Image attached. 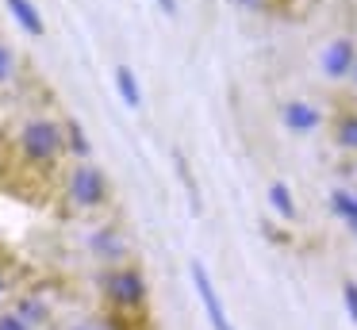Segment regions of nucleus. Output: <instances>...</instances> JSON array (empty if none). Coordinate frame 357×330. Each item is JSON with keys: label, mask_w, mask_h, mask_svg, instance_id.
<instances>
[{"label": "nucleus", "mask_w": 357, "mask_h": 330, "mask_svg": "<svg viewBox=\"0 0 357 330\" xmlns=\"http://www.w3.org/2000/svg\"><path fill=\"white\" fill-rule=\"evenodd\" d=\"M96 288H100V299L116 319H135V315L146 311V299H150V288H146V276H142L139 265H108L100 269L96 276Z\"/></svg>", "instance_id": "nucleus-1"}, {"label": "nucleus", "mask_w": 357, "mask_h": 330, "mask_svg": "<svg viewBox=\"0 0 357 330\" xmlns=\"http://www.w3.org/2000/svg\"><path fill=\"white\" fill-rule=\"evenodd\" d=\"M16 153L24 158L27 169H50L66 153L62 123H58L54 115H31V119L16 130Z\"/></svg>", "instance_id": "nucleus-2"}, {"label": "nucleus", "mask_w": 357, "mask_h": 330, "mask_svg": "<svg viewBox=\"0 0 357 330\" xmlns=\"http://www.w3.org/2000/svg\"><path fill=\"white\" fill-rule=\"evenodd\" d=\"M112 188H108V177H104L100 165L93 161H77V165L66 173V200L73 204V211H100L108 204Z\"/></svg>", "instance_id": "nucleus-3"}, {"label": "nucleus", "mask_w": 357, "mask_h": 330, "mask_svg": "<svg viewBox=\"0 0 357 330\" xmlns=\"http://www.w3.org/2000/svg\"><path fill=\"white\" fill-rule=\"evenodd\" d=\"M4 307H12V311H16L27 327H35V330H43V327H50V322H54V299H50V292H43V288H20V292H12V299Z\"/></svg>", "instance_id": "nucleus-4"}, {"label": "nucleus", "mask_w": 357, "mask_h": 330, "mask_svg": "<svg viewBox=\"0 0 357 330\" xmlns=\"http://www.w3.org/2000/svg\"><path fill=\"white\" fill-rule=\"evenodd\" d=\"M192 288H196V296H200V307H204V315H208L211 330H234L231 327V315H227L223 299H219L215 284H211L208 269H204L200 261H192Z\"/></svg>", "instance_id": "nucleus-5"}, {"label": "nucleus", "mask_w": 357, "mask_h": 330, "mask_svg": "<svg viewBox=\"0 0 357 330\" xmlns=\"http://www.w3.org/2000/svg\"><path fill=\"white\" fill-rule=\"evenodd\" d=\"M85 246H89V253H93V257L100 261L104 269H108V265H123V261H127V253H131L127 238L119 234L116 227H96V230H89Z\"/></svg>", "instance_id": "nucleus-6"}, {"label": "nucleus", "mask_w": 357, "mask_h": 330, "mask_svg": "<svg viewBox=\"0 0 357 330\" xmlns=\"http://www.w3.org/2000/svg\"><path fill=\"white\" fill-rule=\"evenodd\" d=\"M354 58H357V46L349 43V38H334L323 50V73L331 77V81H342V77H349Z\"/></svg>", "instance_id": "nucleus-7"}, {"label": "nucleus", "mask_w": 357, "mask_h": 330, "mask_svg": "<svg viewBox=\"0 0 357 330\" xmlns=\"http://www.w3.org/2000/svg\"><path fill=\"white\" fill-rule=\"evenodd\" d=\"M319 123H323V112H319L315 104H307V100H292V104H284V127L296 130V135H311V130H319Z\"/></svg>", "instance_id": "nucleus-8"}, {"label": "nucleus", "mask_w": 357, "mask_h": 330, "mask_svg": "<svg viewBox=\"0 0 357 330\" xmlns=\"http://www.w3.org/2000/svg\"><path fill=\"white\" fill-rule=\"evenodd\" d=\"M4 4H8L12 20H16L27 35H35V38L47 35V23H43V12L35 8V0H4Z\"/></svg>", "instance_id": "nucleus-9"}, {"label": "nucleus", "mask_w": 357, "mask_h": 330, "mask_svg": "<svg viewBox=\"0 0 357 330\" xmlns=\"http://www.w3.org/2000/svg\"><path fill=\"white\" fill-rule=\"evenodd\" d=\"M331 211L338 215V219L349 227V234L357 238V192H349V188H334V192H331Z\"/></svg>", "instance_id": "nucleus-10"}, {"label": "nucleus", "mask_w": 357, "mask_h": 330, "mask_svg": "<svg viewBox=\"0 0 357 330\" xmlns=\"http://www.w3.org/2000/svg\"><path fill=\"white\" fill-rule=\"evenodd\" d=\"M116 89H119V96H123V104L131 107V112H139L142 107V89H139V77H135L131 66H116Z\"/></svg>", "instance_id": "nucleus-11"}, {"label": "nucleus", "mask_w": 357, "mask_h": 330, "mask_svg": "<svg viewBox=\"0 0 357 330\" xmlns=\"http://www.w3.org/2000/svg\"><path fill=\"white\" fill-rule=\"evenodd\" d=\"M62 138H66V153H73L77 161H89L93 146H89V135H85V127H81L77 119H66L62 123Z\"/></svg>", "instance_id": "nucleus-12"}, {"label": "nucleus", "mask_w": 357, "mask_h": 330, "mask_svg": "<svg viewBox=\"0 0 357 330\" xmlns=\"http://www.w3.org/2000/svg\"><path fill=\"white\" fill-rule=\"evenodd\" d=\"M269 204H273V211H277L280 219H296V196H292V188H288L284 181L269 184Z\"/></svg>", "instance_id": "nucleus-13"}, {"label": "nucleus", "mask_w": 357, "mask_h": 330, "mask_svg": "<svg viewBox=\"0 0 357 330\" xmlns=\"http://www.w3.org/2000/svg\"><path fill=\"white\" fill-rule=\"evenodd\" d=\"M334 142H338L342 150H357V112H346L338 119V127H334Z\"/></svg>", "instance_id": "nucleus-14"}, {"label": "nucleus", "mask_w": 357, "mask_h": 330, "mask_svg": "<svg viewBox=\"0 0 357 330\" xmlns=\"http://www.w3.org/2000/svg\"><path fill=\"white\" fill-rule=\"evenodd\" d=\"M12 77H16V54L8 43H0V84H12Z\"/></svg>", "instance_id": "nucleus-15"}, {"label": "nucleus", "mask_w": 357, "mask_h": 330, "mask_svg": "<svg viewBox=\"0 0 357 330\" xmlns=\"http://www.w3.org/2000/svg\"><path fill=\"white\" fill-rule=\"evenodd\" d=\"M342 299H346V315H349V322L357 327V284H354V280L342 284Z\"/></svg>", "instance_id": "nucleus-16"}, {"label": "nucleus", "mask_w": 357, "mask_h": 330, "mask_svg": "<svg viewBox=\"0 0 357 330\" xmlns=\"http://www.w3.org/2000/svg\"><path fill=\"white\" fill-rule=\"evenodd\" d=\"M0 330H35V327H27L12 307H0Z\"/></svg>", "instance_id": "nucleus-17"}, {"label": "nucleus", "mask_w": 357, "mask_h": 330, "mask_svg": "<svg viewBox=\"0 0 357 330\" xmlns=\"http://www.w3.org/2000/svg\"><path fill=\"white\" fill-rule=\"evenodd\" d=\"M62 330H112V322L108 319H73Z\"/></svg>", "instance_id": "nucleus-18"}, {"label": "nucleus", "mask_w": 357, "mask_h": 330, "mask_svg": "<svg viewBox=\"0 0 357 330\" xmlns=\"http://www.w3.org/2000/svg\"><path fill=\"white\" fill-rule=\"evenodd\" d=\"M12 292H16V284H12V273H8L4 265H0V307H4V303L12 299Z\"/></svg>", "instance_id": "nucleus-19"}, {"label": "nucleus", "mask_w": 357, "mask_h": 330, "mask_svg": "<svg viewBox=\"0 0 357 330\" xmlns=\"http://www.w3.org/2000/svg\"><path fill=\"white\" fill-rule=\"evenodd\" d=\"M158 8H162L165 15H177V0H158Z\"/></svg>", "instance_id": "nucleus-20"}, {"label": "nucleus", "mask_w": 357, "mask_h": 330, "mask_svg": "<svg viewBox=\"0 0 357 330\" xmlns=\"http://www.w3.org/2000/svg\"><path fill=\"white\" fill-rule=\"evenodd\" d=\"M231 4H238V8H265V0H231Z\"/></svg>", "instance_id": "nucleus-21"}, {"label": "nucleus", "mask_w": 357, "mask_h": 330, "mask_svg": "<svg viewBox=\"0 0 357 330\" xmlns=\"http://www.w3.org/2000/svg\"><path fill=\"white\" fill-rule=\"evenodd\" d=\"M349 81L357 84V58H354V66H349Z\"/></svg>", "instance_id": "nucleus-22"}]
</instances>
